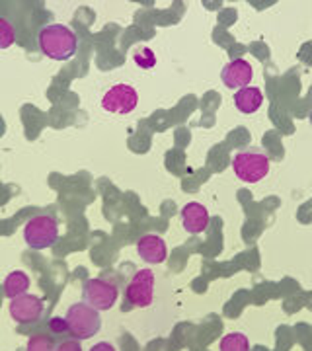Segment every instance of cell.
Wrapping results in <instances>:
<instances>
[{
  "label": "cell",
  "instance_id": "ac0fdd59",
  "mask_svg": "<svg viewBox=\"0 0 312 351\" xmlns=\"http://www.w3.org/2000/svg\"><path fill=\"white\" fill-rule=\"evenodd\" d=\"M49 330L53 334H62V332H69V324H67V318L62 316H53L49 320Z\"/></svg>",
  "mask_w": 312,
  "mask_h": 351
},
{
  "label": "cell",
  "instance_id": "7a4b0ae2",
  "mask_svg": "<svg viewBox=\"0 0 312 351\" xmlns=\"http://www.w3.org/2000/svg\"><path fill=\"white\" fill-rule=\"evenodd\" d=\"M232 170L238 180L246 184H258L272 170V158L260 149H246L235 154Z\"/></svg>",
  "mask_w": 312,
  "mask_h": 351
},
{
  "label": "cell",
  "instance_id": "7c38bea8",
  "mask_svg": "<svg viewBox=\"0 0 312 351\" xmlns=\"http://www.w3.org/2000/svg\"><path fill=\"white\" fill-rule=\"evenodd\" d=\"M263 104V94L260 88L256 86H246L240 88L237 94H235V106H237L238 112L242 113H256Z\"/></svg>",
  "mask_w": 312,
  "mask_h": 351
},
{
  "label": "cell",
  "instance_id": "277c9868",
  "mask_svg": "<svg viewBox=\"0 0 312 351\" xmlns=\"http://www.w3.org/2000/svg\"><path fill=\"white\" fill-rule=\"evenodd\" d=\"M59 239V225L53 215H36L24 226V240L32 250H47Z\"/></svg>",
  "mask_w": 312,
  "mask_h": 351
},
{
  "label": "cell",
  "instance_id": "8fae6325",
  "mask_svg": "<svg viewBox=\"0 0 312 351\" xmlns=\"http://www.w3.org/2000/svg\"><path fill=\"white\" fill-rule=\"evenodd\" d=\"M137 252L139 256L145 260L147 263H164L168 258V248H166V242L163 237L158 234H143L137 240Z\"/></svg>",
  "mask_w": 312,
  "mask_h": 351
},
{
  "label": "cell",
  "instance_id": "4fadbf2b",
  "mask_svg": "<svg viewBox=\"0 0 312 351\" xmlns=\"http://www.w3.org/2000/svg\"><path fill=\"white\" fill-rule=\"evenodd\" d=\"M32 285V281H29V276L22 271V269H16V271H10L6 279H4V283H2V289H4V295L12 301L16 297H22L27 293V289Z\"/></svg>",
  "mask_w": 312,
  "mask_h": 351
},
{
  "label": "cell",
  "instance_id": "6da1fadb",
  "mask_svg": "<svg viewBox=\"0 0 312 351\" xmlns=\"http://www.w3.org/2000/svg\"><path fill=\"white\" fill-rule=\"evenodd\" d=\"M39 51L53 61H69L76 53L78 39L76 34L62 24H51L39 29L38 36Z\"/></svg>",
  "mask_w": 312,
  "mask_h": 351
},
{
  "label": "cell",
  "instance_id": "44dd1931",
  "mask_svg": "<svg viewBox=\"0 0 312 351\" xmlns=\"http://www.w3.org/2000/svg\"><path fill=\"white\" fill-rule=\"evenodd\" d=\"M309 117H311V123H312V112H311V115H309Z\"/></svg>",
  "mask_w": 312,
  "mask_h": 351
},
{
  "label": "cell",
  "instance_id": "5bb4252c",
  "mask_svg": "<svg viewBox=\"0 0 312 351\" xmlns=\"http://www.w3.org/2000/svg\"><path fill=\"white\" fill-rule=\"evenodd\" d=\"M221 351H250V341L244 334L240 332H230L219 343Z\"/></svg>",
  "mask_w": 312,
  "mask_h": 351
},
{
  "label": "cell",
  "instance_id": "3957f363",
  "mask_svg": "<svg viewBox=\"0 0 312 351\" xmlns=\"http://www.w3.org/2000/svg\"><path fill=\"white\" fill-rule=\"evenodd\" d=\"M64 318H67V324H69V334L78 341L90 339L100 332V313L96 308H92L86 302L71 304Z\"/></svg>",
  "mask_w": 312,
  "mask_h": 351
},
{
  "label": "cell",
  "instance_id": "ba28073f",
  "mask_svg": "<svg viewBox=\"0 0 312 351\" xmlns=\"http://www.w3.org/2000/svg\"><path fill=\"white\" fill-rule=\"evenodd\" d=\"M43 314V299L38 295L25 293L10 301V316L18 324H34Z\"/></svg>",
  "mask_w": 312,
  "mask_h": 351
},
{
  "label": "cell",
  "instance_id": "2e32d148",
  "mask_svg": "<svg viewBox=\"0 0 312 351\" xmlns=\"http://www.w3.org/2000/svg\"><path fill=\"white\" fill-rule=\"evenodd\" d=\"M14 41H16V27L10 20L0 18V49L12 47Z\"/></svg>",
  "mask_w": 312,
  "mask_h": 351
},
{
  "label": "cell",
  "instance_id": "d6986e66",
  "mask_svg": "<svg viewBox=\"0 0 312 351\" xmlns=\"http://www.w3.org/2000/svg\"><path fill=\"white\" fill-rule=\"evenodd\" d=\"M55 351H82V346H80L78 339H67V341L59 343L55 348Z\"/></svg>",
  "mask_w": 312,
  "mask_h": 351
},
{
  "label": "cell",
  "instance_id": "52a82bcc",
  "mask_svg": "<svg viewBox=\"0 0 312 351\" xmlns=\"http://www.w3.org/2000/svg\"><path fill=\"white\" fill-rule=\"evenodd\" d=\"M139 104V94L131 84H115L101 98V108L110 113H131Z\"/></svg>",
  "mask_w": 312,
  "mask_h": 351
},
{
  "label": "cell",
  "instance_id": "8992f818",
  "mask_svg": "<svg viewBox=\"0 0 312 351\" xmlns=\"http://www.w3.org/2000/svg\"><path fill=\"white\" fill-rule=\"evenodd\" d=\"M125 299L129 304H133L137 308H147L152 304V299H154V274H152V269H149V267L139 269L137 274L131 277V281L125 287Z\"/></svg>",
  "mask_w": 312,
  "mask_h": 351
},
{
  "label": "cell",
  "instance_id": "9a60e30c",
  "mask_svg": "<svg viewBox=\"0 0 312 351\" xmlns=\"http://www.w3.org/2000/svg\"><path fill=\"white\" fill-rule=\"evenodd\" d=\"M55 341L47 334H34L32 338L27 339L25 351H55Z\"/></svg>",
  "mask_w": 312,
  "mask_h": 351
},
{
  "label": "cell",
  "instance_id": "9c48e42d",
  "mask_svg": "<svg viewBox=\"0 0 312 351\" xmlns=\"http://www.w3.org/2000/svg\"><path fill=\"white\" fill-rule=\"evenodd\" d=\"M182 226L186 228L189 234H201L207 230V226L211 223V215L207 211V207L200 201H189L182 207Z\"/></svg>",
  "mask_w": 312,
  "mask_h": 351
},
{
  "label": "cell",
  "instance_id": "30bf717a",
  "mask_svg": "<svg viewBox=\"0 0 312 351\" xmlns=\"http://www.w3.org/2000/svg\"><path fill=\"white\" fill-rule=\"evenodd\" d=\"M252 78H254V69L246 59H232L230 63L223 66V73H221V80L230 90L250 86Z\"/></svg>",
  "mask_w": 312,
  "mask_h": 351
},
{
  "label": "cell",
  "instance_id": "ffe728a7",
  "mask_svg": "<svg viewBox=\"0 0 312 351\" xmlns=\"http://www.w3.org/2000/svg\"><path fill=\"white\" fill-rule=\"evenodd\" d=\"M90 351H117V350H115V346L110 343V341H100V343L92 346V350Z\"/></svg>",
  "mask_w": 312,
  "mask_h": 351
},
{
  "label": "cell",
  "instance_id": "e0dca14e",
  "mask_svg": "<svg viewBox=\"0 0 312 351\" xmlns=\"http://www.w3.org/2000/svg\"><path fill=\"white\" fill-rule=\"evenodd\" d=\"M133 61L141 69H152L156 64V55H154V51L150 49V47H141V49L135 51Z\"/></svg>",
  "mask_w": 312,
  "mask_h": 351
},
{
  "label": "cell",
  "instance_id": "5b68a950",
  "mask_svg": "<svg viewBox=\"0 0 312 351\" xmlns=\"http://www.w3.org/2000/svg\"><path fill=\"white\" fill-rule=\"evenodd\" d=\"M82 295H84V302L86 304H90L92 308H96L98 313H104V311H110L113 304L117 302L119 287H117L115 279L92 277V279L84 281Z\"/></svg>",
  "mask_w": 312,
  "mask_h": 351
}]
</instances>
